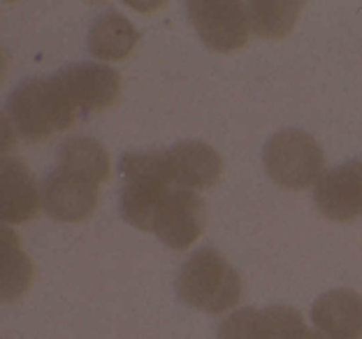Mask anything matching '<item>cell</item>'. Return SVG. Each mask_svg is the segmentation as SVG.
Instances as JSON below:
<instances>
[{"instance_id": "cell-1", "label": "cell", "mask_w": 362, "mask_h": 339, "mask_svg": "<svg viewBox=\"0 0 362 339\" xmlns=\"http://www.w3.org/2000/svg\"><path fill=\"white\" fill-rule=\"evenodd\" d=\"M77 119L79 112L56 74H52L26 79L12 91L5 105L3 126L12 128L26 142H40L68 130Z\"/></svg>"}, {"instance_id": "cell-2", "label": "cell", "mask_w": 362, "mask_h": 339, "mask_svg": "<svg viewBox=\"0 0 362 339\" xmlns=\"http://www.w3.org/2000/svg\"><path fill=\"white\" fill-rule=\"evenodd\" d=\"M119 172L123 177L119 202L123 221L151 233L156 214L175 188L170 151H128L121 156Z\"/></svg>"}, {"instance_id": "cell-3", "label": "cell", "mask_w": 362, "mask_h": 339, "mask_svg": "<svg viewBox=\"0 0 362 339\" xmlns=\"http://www.w3.org/2000/svg\"><path fill=\"white\" fill-rule=\"evenodd\" d=\"M177 297L186 307L223 314L242 300V279L235 268L211 246L197 249L177 277Z\"/></svg>"}, {"instance_id": "cell-4", "label": "cell", "mask_w": 362, "mask_h": 339, "mask_svg": "<svg viewBox=\"0 0 362 339\" xmlns=\"http://www.w3.org/2000/svg\"><path fill=\"white\" fill-rule=\"evenodd\" d=\"M262 165L274 184L288 191L316 186L325 175L323 149L304 130L288 128L272 135L262 149Z\"/></svg>"}, {"instance_id": "cell-5", "label": "cell", "mask_w": 362, "mask_h": 339, "mask_svg": "<svg viewBox=\"0 0 362 339\" xmlns=\"http://www.w3.org/2000/svg\"><path fill=\"white\" fill-rule=\"evenodd\" d=\"M188 19L211 52H235L249 42L246 7L235 0H191L186 3Z\"/></svg>"}, {"instance_id": "cell-6", "label": "cell", "mask_w": 362, "mask_h": 339, "mask_svg": "<svg viewBox=\"0 0 362 339\" xmlns=\"http://www.w3.org/2000/svg\"><path fill=\"white\" fill-rule=\"evenodd\" d=\"M65 93L75 105L81 119L88 114L105 112L119 100L121 77L119 72L103 63H75L56 72Z\"/></svg>"}, {"instance_id": "cell-7", "label": "cell", "mask_w": 362, "mask_h": 339, "mask_svg": "<svg viewBox=\"0 0 362 339\" xmlns=\"http://www.w3.org/2000/svg\"><path fill=\"white\" fill-rule=\"evenodd\" d=\"M207 226V207L191 188L175 186L153 219L151 233L172 249H188Z\"/></svg>"}, {"instance_id": "cell-8", "label": "cell", "mask_w": 362, "mask_h": 339, "mask_svg": "<svg viewBox=\"0 0 362 339\" xmlns=\"http://www.w3.org/2000/svg\"><path fill=\"white\" fill-rule=\"evenodd\" d=\"M98 186L70 175L61 168L52 170L42 181V209L49 219L63 223L86 221L98 207Z\"/></svg>"}, {"instance_id": "cell-9", "label": "cell", "mask_w": 362, "mask_h": 339, "mask_svg": "<svg viewBox=\"0 0 362 339\" xmlns=\"http://www.w3.org/2000/svg\"><path fill=\"white\" fill-rule=\"evenodd\" d=\"M314 202L330 221L362 217V161H349L327 170L314 188Z\"/></svg>"}, {"instance_id": "cell-10", "label": "cell", "mask_w": 362, "mask_h": 339, "mask_svg": "<svg viewBox=\"0 0 362 339\" xmlns=\"http://www.w3.org/2000/svg\"><path fill=\"white\" fill-rule=\"evenodd\" d=\"M0 217L3 223H26L42 209V188L37 186L28 165L16 156L0 161Z\"/></svg>"}, {"instance_id": "cell-11", "label": "cell", "mask_w": 362, "mask_h": 339, "mask_svg": "<svg viewBox=\"0 0 362 339\" xmlns=\"http://www.w3.org/2000/svg\"><path fill=\"white\" fill-rule=\"evenodd\" d=\"M311 323L325 339H360L362 295L351 288L323 293L311 307Z\"/></svg>"}, {"instance_id": "cell-12", "label": "cell", "mask_w": 362, "mask_h": 339, "mask_svg": "<svg viewBox=\"0 0 362 339\" xmlns=\"http://www.w3.org/2000/svg\"><path fill=\"white\" fill-rule=\"evenodd\" d=\"M170 151L172 175H175V186L191 188V191H202L211 188L221 179L223 172V161L216 149L202 142H177Z\"/></svg>"}, {"instance_id": "cell-13", "label": "cell", "mask_w": 362, "mask_h": 339, "mask_svg": "<svg viewBox=\"0 0 362 339\" xmlns=\"http://www.w3.org/2000/svg\"><path fill=\"white\" fill-rule=\"evenodd\" d=\"M139 33L119 12H103L88 30V52L98 61H123L133 54Z\"/></svg>"}, {"instance_id": "cell-14", "label": "cell", "mask_w": 362, "mask_h": 339, "mask_svg": "<svg viewBox=\"0 0 362 339\" xmlns=\"http://www.w3.org/2000/svg\"><path fill=\"white\" fill-rule=\"evenodd\" d=\"M56 168L100 186L112 172L110 154L93 137H70L56 151Z\"/></svg>"}, {"instance_id": "cell-15", "label": "cell", "mask_w": 362, "mask_h": 339, "mask_svg": "<svg viewBox=\"0 0 362 339\" xmlns=\"http://www.w3.org/2000/svg\"><path fill=\"white\" fill-rule=\"evenodd\" d=\"M302 12V3L291 0H253L246 3V16L249 26L256 35L265 40H281L293 30L298 14Z\"/></svg>"}, {"instance_id": "cell-16", "label": "cell", "mask_w": 362, "mask_h": 339, "mask_svg": "<svg viewBox=\"0 0 362 339\" xmlns=\"http://www.w3.org/2000/svg\"><path fill=\"white\" fill-rule=\"evenodd\" d=\"M30 284V260L19 251V242L3 228V302L16 300Z\"/></svg>"}, {"instance_id": "cell-17", "label": "cell", "mask_w": 362, "mask_h": 339, "mask_svg": "<svg viewBox=\"0 0 362 339\" xmlns=\"http://www.w3.org/2000/svg\"><path fill=\"white\" fill-rule=\"evenodd\" d=\"M218 339H272V330L265 311L253 307L233 311L228 318L221 321Z\"/></svg>"}, {"instance_id": "cell-18", "label": "cell", "mask_w": 362, "mask_h": 339, "mask_svg": "<svg viewBox=\"0 0 362 339\" xmlns=\"http://www.w3.org/2000/svg\"><path fill=\"white\" fill-rule=\"evenodd\" d=\"M265 316L269 321L272 339H325L318 330H311L304 323L302 314L286 304H274L265 309Z\"/></svg>"}]
</instances>
